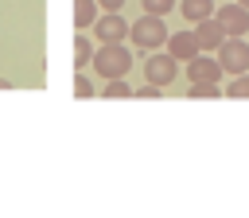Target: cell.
<instances>
[{
    "mask_svg": "<svg viewBox=\"0 0 249 218\" xmlns=\"http://www.w3.org/2000/svg\"><path fill=\"white\" fill-rule=\"evenodd\" d=\"M214 16H218V23L226 27V35H245V31H249V8H245L241 0H230V4H222Z\"/></svg>",
    "mask_w": 249,
    "mask_h": 218,
    "instance_id": "6",
    "label": "cell"
},
{
    "mask_svg": "<svg viewBox=\"0 0 249 218\" xmlns=\"http://www.w3.org/2000/svg\"><path fill=\"white\" fill-rule=\"evenodd\" d=\"M93 43H97V39H86V35L74 39V70H86V66L93 62V51H97Z\"/></svg>",
    "mask_w": 249,
    "mask_h": 218,
    "instance_id": "12",
    "label": "cell"
},
{
    "mask_svg": "<svg viewBox=\"0 0 249 218\" xmlns=\"http://www.w3.org/2000/svg\"><path fill=\"white\" fill-rule=\"evenodd\" d=\"M101 97H136V90L128 86V78H105Z\"/></svg>",
    "mask_w": 249,
    "mask_h": 218,
    "instance_id": "13",
    "label": "cell"
},
{
    "mask_svg": "<svg viewBox=\"0 0 249 218\" xmlns=\"http://www.w3.org/2000/svg\"><path fill=\"white\" fill-rule=\"evenodd\" d=\"M140 8H144V12H152V16H167V12H171V8H179V4H175V0H140Z\"/></svg>",
    "mask_w": 249,
    "mask_h": 218,
    "instance_id": "16",
    "label": "cell"
},
{
    "mask_svg": "<svg viewBox=\"0 0 249 218\" xmlns=\"http://www.w3.org/2000/svg\"><path fill=\"white\" fill-rule=\"evenodd\" d=\"M128 43H136L140 51H160V47H167V23H163V16L144 12V16L128 27Z\"/></svg>",
    "mask_w": 249,
    "mask_h": 218,
    "instance_id": "2",
    "label": "cell"
},
{
    "mask_svg": "<svg viewBox=\"0 0 249 218\" xmlns=\"http://www.w3.org/2000/svg\"><path fill=\"white\" fill-rule=\"evenodd\" d=\"M163 93V86H152V82H144L140 90H136V97H160Z\"/></svg>",
    "mask_w": 249,
    "mask_h": 218,
    "instance_id": "18",
    "label": "cell"
},
{
    "mask_svg": "<svg viewBox=\"0 0 249 218\" xmlns=\"http://www.w3.org/2000/svg\"><path fill=\"white\" fill-rule=\"evenodd\" d=\"M175 74H179V58H175V54H167V51H152V54L144 58V82L167 90V86L175 82Z\"/></svg>",
    "mask_w": 249,
    "mask_h": 218,
    "instance_id": "3",
    "label": "cell"
},
{
    "mask_svg": "<svg viewBox=\"0 0 249 218\" xmlns=\"http://www.w3.org/2000/svg\"><path fill=\"white\" fill-rule=\"evenodd\" d=\"M179 12L191 19V23H198V19H206V16H214L218 8H214V0H183L179 4Z\"/></svg>",
    "mask_w": 249,
    "mask_h": 218,
    "instance_id": "11",
    "label": "cell"
},
{
    "mask_svg": "<svg viewBox=\"0 0 249 218\" xmlns=\"http://www.w3.org/2000/svg\"><path fill=\"white\" fill-rule=\"evenodd\" d=\"M222 74H226L222 62H218V58H206L202 51L187 62V78H191V82H222Z\"/></svg>",
    "mask_w": 249,
    "mask_h": 218,
    "instance_id": "7",
    "label": "cell"
},
{
    "mask_svg": "<svg viewBox=\"0 0 249 218\" xmlns=\"http://www.w3.org/2000/svg\"><path fill=\"white\" fill-rule=\"evenodd\" d=\"M89 66H93V74H101V78H124V74L132 70V51H128L124 43H97Z\"/></svg>",
    "mask_w": 249,
    "mask_h": 218,
    "instance_id": "1",
    "label": "cell"
},
{
    "mask_svg": "<svg viewBox=\"0 0 249 218\" xmlns=\"http://www.w3.org/2000/svg\"><path fill=\"white\" fill-rule=\"evenodd\" d=\"M74 97H93V82H89L82 70L74 74Z\"/></svg>",
    "mask_w": 249,
    "mask_h": 218,
    "instance_id": "17",
    "label": "cell"
},
{
    "mask_svg": "<svg viewBox=\"0 0 249 218\" xmlns=\"http://www.w3.org/2000/svg\"><path fill=\"white\" fill-rule=\"evenodd\" d=\"M128 19L121 16V12H101L97 16V23H93V39L97 43H124L128 39Z\"/></svg>",
    "mask_w": 249,
    "mask_h": 218,
    "instance_id": "5",
    "label": "cell"
},
{
    "mask_svg": "<svg viewBox=\"0 0 249 218\" xmlns=\"http://www.w3.org/2000/svg\"><path fill=\"white\" fill-rule=\"evenodd\" d=\"M101 4V12H121L124 8V0H97Z\"/></svg>",
    "mask_w": 249,
    "mask_h": 218,
    "instance_id": "19",
    "label": "cell"
},
{
    "mask_svg": "<svg viewBox=\"0 0 249 218\" xmlns=\"http://www.w3.org/2000/svg\"><path fill=\"white\" fill-rule=\"evenodd\" d=\"M226 93L230 97H249V70L245 74H233V82L226 86Z\"/></svg>",
    "mask_w": 249,
    "mask_h": 218,
    "instance_id": "14",
    "label": "cell"
},
{
    "mask_svg": "<svg viewBox=\"0 0 249 218\" xmlns=\"http://www.w3.org/2000/svg\"><path fill=\"white\" fill-rule=\"evenodd\" d=\"M241 4H245V8H249V0H241Z\"/></svg>",
    "mask_w": 249,
    "mask_h": 218,
    "instance_id": "21",
    "label": "cell"
},
{
    "mask_svg": "<svg viewBox=\"0 0 249 218\" xmlns=\"http://www.w3.org/2000/svg\"><path fill=\"white\" fill-rule=\"evenodd\" d=\"M187 93H191V97H218L222 90H218V82H191Z\"/></svg>",
    "mask_w": 249,
    "mask_h": 218,
    "instance_id": "15",
    "label": "cell"
},
{
    "mask_svg": "<svg viewBox=\"0 0 249 218\" xmlns=\"http://www.w3.org/2000/svg\"><path fill=\"white\" fill-rule=\"evenodd\" d=\"M198 51H202V47H198V35H195V31H175V35H167V54H175L179 62H191Z\"/></svg>",
    "mask_w": 249,
    "mask_h": 218,
    "instance_id": "9",
    "label": "cell"
},
{
    "mask_svg": "<svg viewBox=\"0 0 249 218\" xmlns=\"http://www.w3.org/2000/svg\"><path fill=\"white\" fill-rule=\"evenodd\" d=\"M0 90H12V78H4V74H0Z\"/></svg>",
    "mask_w": 249,
    "mask_h": 218,
    "instance_id": "20",
    "label": "cell"
},
{
    "mask_svg": "<svg viewBox=\"0 0 249 218\" xmlns=\"http://www.w3.org/2000/svg\"><path fill=\"white\" fill-rule=\"evenodd\" d=\"M218 62L226 74H245L249 70V43H241V35H226V43L218 47Z\"/></svg>",
    "mask_w": 249,
    "mask_h": 218,
    "instance_id": "4",
    "label": "cell"
},
{
    "mask_svg": "<svg viewBox=\"0 0 249 218\" xmlns=\"http://www.w3.org/2000/svg\"><path fill=\"white\" fill-rule=\"evenodd\" d=\"M97 16H101V4H97V0H74V27H78V31L93 27Z\"/></svg>",
    "mask_w": 249,
    "mask_h": 218,
    "instance_id": "10",
    "label": "cell"
},
{
    "mask_svg": "<svg viewBox=\"0 0 249 218\" xmlns=\"http://www.w3.org/2000/svg\"><path fill=\"white\" fill-rule=\"evenodd\" d=\"M195 35H198V47H202V51H218V47L226 43V27L218 23V16L198 19V23H195Z\"/></svg>",
    "mask_w": 249,
    "mask_h": 218,
    "instance_id": "8",
    "label": "cell"
}]
</instances>
